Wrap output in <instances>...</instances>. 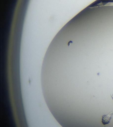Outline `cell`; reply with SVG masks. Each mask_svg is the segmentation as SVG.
Masks as SVG:
<instances>
[{
  "label": "cell",
  "instance_id": "2",
  "mask_svg": "<svg viewBox=\"0 0 113 127\" xmlns=\"http://www.w3.org/2000/svg\"><path fill=\"white\" fill-rule=\"evenodd\" d=\"M113 112H111L108 114L103 115L102 118V123L104 125L109 124L113 116Z\"/></svg>",
  "mask_w": 113,
  "mask_h": 127
},
{
  "label": "cell",
  "instance_id": "3",
  "mask_svg": "<svg viewBox=\"0 0 113 127\" xmlns=\"http://www.w3.org/2000/svg\"><path fill=\"white\" fill-rule=\"evenodd\" d=\"M111 97H112V99H113V94H112V95H111Z\"/></svg>",
  "mask_w": 113,
  "mask_h": 127
},
{
  "label": "cell",
  "instance_id": "1",
  "mask_svg": "<svg viewBox=\"0 0 113 127\" xmlns=\"http://www.w3.org/2000/svg\"><path fill=\"white\" fill-rule=\"evenodd\" d=\"M105 6H113V0H101L98 1L92 5V7Z\"/></svg>",
  "mask_w": 113,
  "mask_h": 127
}]
</instances>
